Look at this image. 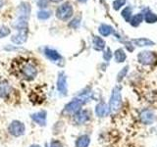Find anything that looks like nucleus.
I'll return each instance as SVG.
<instances>
[{"label": "nucleus", "instance_id": "1", "mask_svg": "<svg viewBox=\"0 0 157 147\" xmlns=\"http://www.w3.org/2000/svg\"><path fill=\"white\" fill-rule=\"evenodd\" d=\"M88 101L83 98L81 95H77L76 97H74L71 101H69L67 104L64 106V109L62 113L66 116H74L76 115L78 111H81L82 109V107L85 106Z\"/></svg>", "mask_w": 157, "mask_h": 147}, {"label": "nucleus", "instance_id": "11", "mask_svg": "<svg viewBox=\"0 0 157 147\" xmlns=\"http://www.w3.org/2000/svg\"><path fill=\"white\" fill-rule=\"evenodd\" d=\"M31 119L36 123V125L40 126H46V119H47V112L45 110L38 111L31 115Z\"/></svg>", "mask_w": 157, "mask_h": 147}, {"label": "nucleus", "instance_id": "15", "mask_svg": "<svg viewBox=\"0 0 157 147\" xmlns=\"http://www.w3.org/2000/svg\"><path fill=\"white\" fill-rule=\"evenodd\" d=\"M27 37H28L27 29H23V31H19L18 34H16V36H13L12 41L16 44H22L24 42H26Z\"/></svg>", "mask_w": 157, "mask_h": 147}, {"label": "nucleus", "instance_id": "6", "mask_svg": "<svg viewBox=\"0 0 157 147\" xmlns=\"http://www.w3.org/2000/svg\"><path fill=\"white\" fill-rule=\"evenodd\" d=\"M137 61L142 66H150L156 61V54L148 50L140 51L137 54Z\"/></svg>", "mask_w": 157, "mask_h": 147}, {"label": "nucleus", "instance_id": "27", "mask_svg": "<svg viewBox=\"0 0 157 147\" xmlns=\"http://www.w3.org/2000/svg\"><path fill=\"white\" fill-rule=\"evenodd\" d=\"M50 17V12L48 11H39L37 14V18L39 20H47Z\"/></svg>", "mask_w": 157, "mask_h": 147}, {"label": "nucleus", "instance_id": "5", "mask_svg": "<svg viewBox=\"0 0 157 147\" xmlns=\"http://www.w3.org/2000/svg\"><path fill=\"white\" fill-rule=\"evenodd\" d=\"M91 120V112L88 109H82L73 116V122L77 126H83Z\"/></svg>", "mask_w": 157, "mask_h": 147}, {"label": "nucleus", "instance_id": "26", "mask_svg": "<svg viewBox=\"0 0 157 147\" xmlns=\"http://www.w3.org/2000/svg\"><path fill=\"white\" fill-rule=\"evenodd\" d=\"M126 3V0H115L113 2V8H114L116 11H118L122 6H124Z\"/></svg>", "mask_w": 157, "mask_h": 147}, {"label": "nucleus", "instance_id": "20", "mask_svg": "<svg viewBox=\"0 0 157 147\" xmlns=\"http://www.w3.org/2000/svg\"><path fill=\"white\" fill-rule=\"evenodd\" d=\"M129 66H125L124 68L122 69V70L118 73V75H117V77H116V81H117V82L118 83H121L123 81H124V78L127 77V75H128V72H129Z\"/></svg>", "mask_w": 157, "mask_h": 147}, {"label": "nucleus", "instance_id": "7", "mask_svg": "<svg viewBox=\"0 0 157 147\" xmlns=\"http://www.w3.org/2000/svg\"><path fill=\"white\" fill-rule=\"evenodd\" d=\"M140 120L144 125L150 126L156 122V115L153 110L149 109V108H145V109H142L140 113Z\"/></svg>", "mask_w": 157, "mask_h": 147}, {"label": "nucleus", "instance_id": "22", "mask_svg": "<svg viewBox=\"0 0 157 147\" xmlns=\"http://www.w3.org/2000/svg\"><path fill=\"white\" fill-rule=\"evenodd\" d=\"M144 20H145V22L148 24H154L157 22V15L149 11L144 15Z\"/></svg>", "mask_w": 157, "mask_h": 147}, {"label": "nucleus", "instance_id": "14", "mask_svg": "<svg viewBox=\"0 0 157 147\" xmlns=\"http://www.w3.org/2000/svg\"><path fill=\"white\" fill-rule=\"evenodd\" d=\"M132 44L136 46H139V47H146V46H153L154 45V42L150 40L148 38H145V37H141V38H136V39H132Z\"/></svg>", "mask_w": 157, "mask_h": 147}, {"label": "nucleus", "instance_id": "9", "mask_svg": "<svg viewBox=\"0 0 157 147\" xmlns=\"http://www.w3.org/2000/svg\"><path fill=\"white\" fill-rule=\"evenodd\" d=\"M56 87L58 92L62 96L68 95V83H67V77L64 72H60L58 74L57 81H56Z\"/></svg>", "mask_w": 157, "mask_h": 147}, {"label": "nucleus", "instance_id": "17", "mask_svg": "<svg viewBox=\"0 0 157 147\" xmlns=\"http://www.w3.org/2000/svg\"><path fill=\"white\" fill-rule=\"evenodd\" d=\"M98 32L101 34L102 36H109L110 34H112L114 32V28H113L109 24H100V27L98 28Z\"/></svg>", "mask_w": 157, "mask_h": 147}, {"label": "nucleus", "instance_id": "10", "mask_svg": "<svg viewBox=\"0 0 157 147\" xmlns=\"http://www.w3.org/2000/svg\"><path fill=\"white\" fill-rule=\"evenodd\" d=\"M111 114L109 105L106 104L104 101H99L94 107V115L99 118V119H103L106 118Z\"/></svg>", "mask_w": 157, "mask_h": 147}, {"label": "nucleus", "instance_id": "28", "mask_svg": "<svg viewBox=\"0 0 157 147\" xmlns=\"http://www.w3.org/2000/svg\"><path fill=\"white\" fill-rule=\"evenodd\" d=\"M49 147H63V144H62V142L60 140L53 139L50 142V144H49Z\"/></svg>", "mask_w": 157, "mask_h": 147}, {"label": "nucleus", "instance_id": "3", "mask_svg": "<svg viewBox=\"0 0 157 147\" xmlns=\"http://www.w3.org/2000/svg\"><path fill=\"white\" fill-rule=\"evenodd\" d=\"M21 75L22 77L27 81H33V78H36V77L37 76V68L34 65L33 62H25L23 65L21 66Z\"/></svg>", "mask_w": 157, "mask_h": 147}, {"label": "nucleus", "instance_id": "16", "mask_svg": "<svg viewBox=\"0 0 157 147\" xmlns=\"http://www.w3.org/2000/svg\"><path fill=\"white\" fill-rule=\"evenodd\" d=\"M11 90H12V88H11V85H9V82L7 81L0 82V97H2V98L7 97L10 94Z\"/></svg>", "mask_w": 157, "mask_h": 147}, {"label": "nucleus", "instance_id": "31", "mask_svg": "<svg viewBox=\"0 0 157 147\" xmlns=\"http://www.w3.org/2000/svg\"><path fill=\"white\" fill-rule=\"evenodd\" d=\"M50 1H52V2H60L61 0H50Z\"/></svg>", "mask_w": 157, "mask_h": 147}, {"label": "nucleus", "instance_id": "30", "mask_svg": "<svg viewBox=\"0 0 157 147\" xmlns=\"http://www.w3.org/2000/svg\"><path fill=\"white\" fill-rule=\"evenodd\" d=\"M2 5H3V0H0V8L2 7Z\"/></svg>", "mask_w": 157, "mask_h": 147}, {"label": "nucleus", "instance_id": "19", "mask_svg": "<svg viewBox=\"0 0 157 147\" xmlns=\"http://www.w3.org/2000/svg\"><path fill=\"white\" fill-rule=\"evenodd\" d=\"M114 58L117 63H124L127 59L126 52L123 48H119L114 52Z\"/></svg>", "mask_w": 157, "mask_h": 147}, {"label": "nucleus", "instance_id": "21", "mask_svg": "<svg viewBox=\"0 0 157 147\" xmlns=\"http://www.w3.org/2000/svg\"><path fill=\"white\" fill-rule=\"evenodd\" d=\"M142 21H144V15H142L141 13H139V14H136L135 16L131 19L130 23L132 27H137L141 24Z\"/></svg>", "mask_w": 157, "mask_h": 147}, {"label": "nucleus", "instance_id": "25", "mask_svg": "<svg viewBox=\"0 0 157 147\" xmlns=\"http://www.w3.org/2000/svg\"><path fill=\"white\" fill-rule=\"evenodd\" d=\"M10 34V29L8 27L6 26H2L0 28V38H4L6 37L7 36Z\"/></svg>", "mask_w": 157, "mask_h": 147}, {"label": "nucleus", "instance_id": "29", "mask_svg": "<svg viewBox=\"0 0 157 147\" xmlns=\"http://www.w3.org/2000/svg\"><path fill=\"white\" fill-rule=\"evenodd\" d=\"M29 147H41L40 145H38V144H33V145H31Z\"/></svg>", "mask_w": 157, "mask_h": 147}, {"label": "nucleus", "instance_id": "13", "mask_svg": "<svg viewBox=\"0 0 157 147\" xmlns=\"http://www.w3.org/2000/svg\"><path fill=\"white\" fill-rule=\"evenodd\" d=\"M90 136L87 134H81L77 137L75 141V147H90Z\"/></svg>", "mask_w": 157, "mask_h": 147}, {"label": "nucleus", "instance_id": "8", "mask_svg": "<svg viewBox=\"0 0 157 147\" xmlns=\"http://www.w3.org/2000/svg\"><path fill=\"white\" fill-rule=\"evenodd\" d=\"M8 131L9 134L15 136V137H19L22 136L25 131H26V126H25L24 123L20 122V121H12L11 124L8 126Z\"/></svg>", "mask_w": 157, "mask_h": 147}, {"label": "nucleus", "instance_id": "32", "mask_svg": "<svg viewBox=\"0 0 157 147\" xmlns=\"http://www.w3.org/2000/svg\"><path fill=\"white\" fill-rule=\"evenodd\" d=\"M78 1H81V2H85V1H86V0H78Z\"/></svg>", "mask_w": 157, "mask_h": 147}, {"label": "nucleus", "instance_id": "23", "mask_svg": "<svg viewBox=\"0 0 157 147\" xmlns=\"http://www.w3.org/2000/svg\"><path fill=\"white\" fill-rule=\"evenodd\" d=\"M122 16L127 22H131V17H132V9L130 7H126L122 11Z\"/></svg>", "mask_w": 157, "mask_h": 147}, {"label": "nucleus", "instance_id": "4", "mask_svg": "<svg viewBox=\"0 0 157 147\" xmlns=\"http://www.w3.org/2000/svg\"><path fill=\"white\" fill-rule=\"evenodd\" d=\"M73 6L69 2H65L57 8L56 17L62 20V21H67V20H69L73 16Z\"/></svg>", "mask_w": 157, "mask_h": 147}, {"label": "nucleus", "instance_id": "12", "mask_svg": "<svg viewBox=\"0 0 157 147\" xmlns=\"http://www.w3.org/2000/svg\"><path fill=\"white\" fill-rule=\"evenodd\" d=\"M44 55L46 56V58L48 59V60H50L53 63H58V62L63 60L62 56L59 54L58 51H56L55 49L49 48V47H46L45 49H44Z\"/></svg>", "mask_w": 157, "mask_h": 147}, {"label": "nucleus", "instance_id": "2", "mask_svg": "<svg viewBox=\"0 0 157 147\" xmlns=\"http://www.w3.org/2000/svg\"><path fill=\"white\" fill-rule=\"evenodd\" d=\"M111 113H117L121 110L123 106V98H122V87L120 85H117L112 88L111 94L108 102Z\"/></svg>", "mask_w": 157, "mask_h": 147}, {"label": "nucleus", "instance_id": "24", "mask_svg": "<svg viewBox=\"0 0 157 147\" xmlns=\"http://www.w3.org/2000/svg\"><path fill=\"white\" fill-rule=\"evenodd\" d=\"M113 56V53L111 51L110 48H106V50L103 51V59H104L105 62H109Z\"/></svg>", "mask_w": 157, "mask_h": 147}, {"label": "nucleus", "instance_id": "18", "mask_svg": "<svg viewBox=\"0 0 157 147\" xmlns=\"http://www.w3.org/2000/svg\"><path fill=\"white\" fill-rule=\"evenodd\" d=\"M105 44L106 43L104 41V39H102V37L100 36H94V38H93V47L97 51L104 50Z\"/></svg>", "mask_w": 157, "mask_h": 147}]
</instances>
